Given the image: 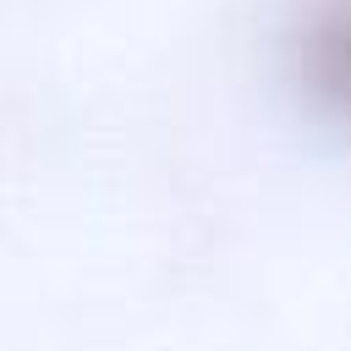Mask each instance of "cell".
I'll return each mask as SVG.
<instances>
[{
    "mask_svg": "<svg viewBox=\"0 0 351 351\" xmlns=\"http://www.w3.org/2000/svg\"><path fill=\"white\" fill-rule=\"evenodd\" d=\"M296 71L307 99L351 126V0H318L296 38Z\"/></svg>",
    "mask_w": 351,
    "mask_h": 351,
    "instance_id": "obj_1",
    "label": "cell"
}]
</instances>
